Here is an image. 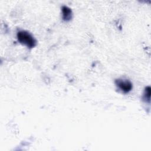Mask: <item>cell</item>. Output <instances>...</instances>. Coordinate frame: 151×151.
I'll return each instance as SVG.
<instances>
[{"mask_svg":"<svg viewBox=\"0 0 151 151\" xmlns=\"http://www.w3.org/2000/svg\"><path fill=\"white\" fill-rule=\"evenodd\" d=\"M61 11L63 13V19L65 21H70L72 18L71 9L69 7L64 5L61 8Z\"/></svg>","mask_w":151,"mask_h":151,"instance_id":"cell-3","label":"cell"},{"mask_svg":"<svg viewBox=\"0 0 151 151\" xmlns=\"http://www.w3.org/2000/svg\"><path fill=\"white\" fill-rule=\"evenodd\" d=\"M114 83L124 93L130 92L133 88V84L132 82L127 79H116L115 80Z\"/></svg>","mask_w":151,"mask_h":151,"instance_id":"cell-2","label":"cell"},{"mask_svg":"<svg viewBox=\"0 0 151 151\" xmlns=\"http://www.w3.org/2000/svg\"><path fill=\"white\" fill-rule=\"evenodd\" d=\"M17 37L18 41L22 44L26 45L29 48L34 47L37 44V41L34 37L27 31H19L17 32Z\"/></svg>","mask_w":151,"mask_h":151,"instance_id":"cell-1","label":"cell"},{"mask_svg":"<svg viewBox=\"0 0 151 151\" xmlns=\"http://www.w3.org/2000/svg\"><path fill=\"white\" fill-rule=\"evenodd\" d=\"M150 87L147 86L145 88L143 96V100L146 102H150Z\"/></svg>","mask_w":151,"mask_h":151,"instance_id":"cell-4","label":"cell"}]
</instances>
